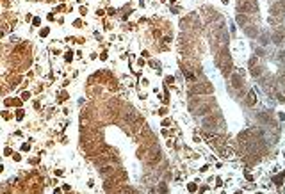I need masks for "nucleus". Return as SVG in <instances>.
Wrapping results in <instances>:
<instances>
[{
    "label": "nucleus",
    "instance_id": "f257e3e1",
    "mask_svg": "<svg viewBox=\"0 0 285 194\" xmlns=\"http://www.w3.org/2000/svg\"><path fill=\"white\" fill-rule=\"evenodd\" d=\"M255 103H257V96H255L253 91H248V94H246V105H248V107H253Z\"/></svg>",
    "mask_w": 285,
    "mask_h": 194
},
{
    "label": "nucleus",
    "instance_id": "f03ea898",
    "mask_svg": "<svg viewBox=\"0 0 285 194\" xmlns=\"http://www.w3.org/2000/svg\"><path fill=\"white\" fill-rule=\"evenodd\" d=\"M283 178H285V171H283V173H280L278 176H274L273 178V182L276 183V185H282V182H283Z\"/></svg>",
    "mask_w": 285,
    "mask_h": 194
},
{
    "label": "nucleus",
    "instance_id": "7ed1b4c3",
    "mask_svg": "<svg viewBox=\"0 0 285 194\" xmlns=\"http://www.w3.org/2000/svg\"><path fill=\"white\" fill-rule=\"evenodd\" d=\"M64 61H66V62L73 61V52H71V50H70V52H66V54H64Z\"/></svg>",
    "mask_w": 285,
    "mask_h": 194
},
{
    "label": "nucleus",
    "instance_id": "20e7f679",
    "mask_svg": "<svg viewBox=\"0 0 285 194\" xmlns=\"http://www.w3.org/2000/svg\"><path fill=\"white\" fill-rule=\"evenodd\" d=\"M187 189H189V192H196L198 191V185L194 183V182L192 183H187Z\"/></svg>",
    "mask_w": 285,
    "mask_h": 194
},
{
    "label": "nucleus",
    "instance_id": "39448f33",
    "mask_svg": "<svg viewBox=\"0 0 285 194\" xmlns=\"http://www.w3.org/2000/svg\"><path fill=\"white\" fill-rule=\"evenodd\" d=\"M159 192H160V194H166V192H168V185L164 183V182L159 185Z\"/></svg>",
    "mask_w": 285,
    "mask_h": 194
},
{
    "label": "nucleus",
    "instance_id": "423d86ee",
    "mask_svg": "<svg viewBox=\"0 0 285 194\" xmlns=\"http://www.w3.org/2000/svg\"><path fill=\"white\" fill-rule=\"evenodd\" d=\"M50 34V29L48 27H45V29H41V30H39V36H41V38H45V36H48Z\"/></svg>",
    "mask_w": 285,
    "mask_h": 194
},
{
    "label": "nucleus",
    "instance_id": "0eeeda50",
    "mask_svg": "<svg viewBox=\"0 0 285 194\" xmlns=\"http://www.w3.org/2000/svg\"><path fill=\"white\" fill-rule=\"evenodd\" d=\"M164 80H166V84H168V86H173V82H175V77H173V75H168V77L164 78Z\"/></svg>",
    "mask_w": 285,
    "mask_h": 194
},
{
    "label": "nucleus",
    "instance_id": "6e6552de",
    "mask_svg": "<svg viewBox=\"0 0 285 194\" xmlns=\"http://www.w3.org/2000/svg\"><path fill=\"white\" fill-rule=\"evenodd\" d=\"M23 116H25V114H23V110H21V109H18V110H16V119L20 121V119H23Z\"/></svg>",
    "mask_w": 285,
    "mask_h": 194
},
{
    "label": "nucleus",
    "instance_id": "1a4fd4ad",
    "mask_svg": "<svg viewBox=\"0 0 285 194\" xmlns=\"http://www.w3.org/2000/svg\"><path fill=\"white\" fill-rule=\"evenodd\" d=\"M31 98V91H25V93H21V100H29Z\"/></svg>",
    "mask_w": 285,
    "mask_h": 194
},
{
    "label": "nucleus",
    "instance_id": "9d476101",
    "mask_svg": "<svg viewBox=\"0 0 285 194\" xmlns=\"http://www.w3.org/2000/svg\"><path fill=\"white\" fill-rule=\"evenodd\" d=\"M107 14H109V16H114V14H116V9H114V7H109V9H107Z\"/></svg>",
    "mask_w": 285,
    "mask_h": 194
},
{
    "label": "nucleus",
    "instance_id": "9b49d317",
    "mask_svg": "<svg viewBox=\"0 0 285 194\" xmlns=\"http://www.w3.org/2000/svg\"><path fill=\"white\" fill-rule=\"evenodd\" d=\"M21 150H23V151H29V150H31V144H29V143H23V144H21Z\"/></svg>",
    "mask_w": 285,
    "mask_h": 194
},
{
    "label": "nucleus",
    "instance_id": "f8f14e48",
    "mask_svg": "<svg viewBox=\"0 0 285 194\" xmlns=\"http://www.w3.org/2000/svg\"><path fill=\"white\" fill-rule=\"evenodd\" d=\"M73 25L77 27V29H80V27L84 25V23H82V20H75V21H73Z\"/></svg>",
    "mask_w": 285,
    "mask_h": 194
},
{
    "label": "nucleus",
    "instance_id": "ddd939ff",
    "mask_svg": "<svg viewBox=\"0 0 285 194\" xmlns=\"http://www.w3.org/2000/svg\"><path fill=\"white\" fill-rule=\"evenodd\" d=\"M166 114H168V109H166V107H162V109L159 110V116H166Z\"/></svg>",
    "mask_w": 285,
    "mask_h": 194
},
{
    "label": "nucleus",
    "instance_id": "4468645a",
    "mask_svg": "<svg viewBox=\"0 0 285 194\" xmlns=\"http://www.w3.org/2000/svg\"><path fill=\"white\" fill-rule=\"evenodd\" d=\"M13 159L16 160V162H20V160H21V155H20V153H13Z\"/></svg>",
    "mask_w": 285,
    "mask_h": 194
},
{
    "label": "nucleus",
    "instance_id": "2eb2a0df",
    "mask_svg": "<svg viewBox=\"0 0 285 194\" xmlns=\"http://www.w3.org/2000/svg\"><path fill=\"white\" fill-rule=\"evenodd\" d=\"M54 175H55V176H63L64 173H63V169H55V171H54Z\"/></svg>",
    "mask_w": 285,
    "mask_h": 194
},
{
    "label": "nucleus",
    "instance_id": "dca6fc26",
    "mask_svg": "<svg viewBox=\"0 0 285 194\" xmlns=\"http://www.w3.org/2000/svg\"><path fill=\"white\" fill-rule=\"evenodd\" d=\"M86 13H87V7H80V16H86Z\"/></svg>",
    "mask_w": 285,
    "mask_h": 194
},
{
    "label": "nucleus",
    "instance_id": "f3484780",
    "mask_svg": "<svg viewBox=\"0 0 285 194\" xmlns=\"http://www.w3.org/2000/svg\"><path fill=\"white\" fill-rule=\"evenodd\" d=\"M100 59H102V61H107V52H102V54H100Z\"/></svg>",
    "mask_w": 285,
    "mask_h": 194
},
{
    "label": "nucleus",
    "instance_id": "a211bd4d",
    "mask_svg": "<svg viewBox=\"0 0 285 194\" xmlns=\"http://www.w3.org/2000/svg\"><path fill=\"white\" fill-rule=\"evenodd\" d=\"M39 23H41V20H39V18H34V20H32V25H36V27H37Z\"/></svg>",
    "mask_w": 285,
    "mask_h": 194
},
{
    "label": "nucleus",
    "instance_id": "6ab92c4d",
    "mask_svg": "<svg viewBox=\"0 0 285 194\" xmlns=\"http://www.w3.org/2000/svg\"><path fill=\"white\" fill-rule=\"evenodd\" d=\"M103 14H105V11H103V9H98V11H96V16H103Z\"/></svg>",
    "mask_w": 285,
    "mask_h": 194
},
{
    "label": "nucleus",
    "instance_id": "aec40b11",
    "mask_svg": "<svg viewBox=\"0 0 285 194\" xmlns=\"http://www.w3.org/2000/svg\"><path fill=\"white\" fill-rule=\"evenodd\" d=\"M137 64H139V66H141V68H142V66H144V59H142V57H141V59H139V61H137Z\"/></svg>",
    "mask_w": 285,
    "mask_h": 194
},
{
    "label": "nucleus",
    "instance_id": "412c9836",
    "mask_svg": "<svg viewBox=\"0 0 285 194\" xmlns=\"http://www.w3.org/2000/svg\"><path fill=\"white\" fill-rule=\"evenodd\" d=\"M141 84L146 87V86H148V78H141Z\"/></svg>",
    "mask_w": 285,
    "mask_h": 194
},
{
    "label": "nucleus",
    "instance_id": "4be33fe9",
    "mask_svg": "<svg viewBox=\"0 0 285 194\" xmlns=\"http://www.w3.org/2000/svg\"><path fill=\"white\" fill-rule=\"evenodd\" d=\"M171 121H169V119H164V121H162V126H168Z\"/></svg>",
    "mask_w": 285,
    "mask_h": 194
},
{
    "label": "nucleus",
    "instance_id": "5701e85b",
    "mask_svg": "<svg viewBox=\"0 0 285 194\" xmlns=\"http://www.w3.org/2000/svg\"><path fill=\"white\" fill-rule=\"evenodd\" d=\"M4 153H5V155H11L13 151H11V148H5V150H4Z\"/></svg>",
    "mask_w": 285,
    "mask_h": 194
},
{
    "label": "nucleus",
    "instance_id": "b1692460",
    "mask_svg": "<svg viewBox=\"0 0 285 194\" xmlns=\"http://www.w3.org/2000/svg\"><path fill=\"white\" fill-rule=\"evenodd\" d=\"M142 57H144V59H148V57H150V54H148V50H144V52H142Z\"/></svg>",
    "mask_w": 285,
    "mask_h": 194
},
{
    "label": "nucleus",
    "instance_id": "393cba45",
    "mask_svg": "<svg viewBox=\"0 0 285 194\" xmlns=\"http://www.w3.org/2000/svg\"><path fill=\"white\" fill-rule=\"evenodd\" d=\"M200 171H201V173H207V171H208V166H203V167H201Z\"/></svg>",
    "mask_w": 285,
    "mask_h": 194
},
{
    "label": "nucleus",
    "instance_id": "a878e982",
    "mask_svg": "<svg viewBox=\"0 0 285 194\" xmlns=\"http://www.w3.org/2000/svg\"><path fill=\"white\" fill-rule=\"evenodd\" d=\"M61 192H63L61 189H54V194H61Z\"/></svg>",
    "mask_w": 285,
    "mask_h": 194
},
{
    "label": "nucleus",
    "instance_id": "bb28decb",
    "mask_svg": "<svg viewBox=\"0 0 285 194\" xmlns=\"http://www.w3.org/2000/svg\"><path fill=\"white\" fill-rule=\"evenodd\" d=\"M278 118H280V119H285V114H283V112H280V116H278Z\"/></svg>",
    "mask_w": 285,
    "mask_h": 194
},
{
    "label": "nucleus",
    "instance_id": "cd10ccee",
    "mask_svg": "<svg viewBox=\"0 0 285 194\" xmlns=\"http://www.w3.org/2000/svg\"><path fill=\"white\" fill-rule=\"evenodd\" d=\"M221 2H223V4H224V5H226V4H228V2H230V0H221Z\"/></svg>",
    "mask_w": 285,
    "mask_h": 194
},
{
    "label": "nucleus",
    "instance_id": "c85d7f7f",
    "mask_svg": "<svg viewBox=\"0 0 285 194\" xmlns=\"http://www.w3.org/2000/svg\"><path fill=\"white\" fill-rule=\"evenodd\" d=\"M169 2H171V4H175V2H176V0H169Z\"/></svg>",
    "mask_w": 285,
    "mask_h": 194
},
{
    "label": "nucleus",
    "instance_id": "c756f323",
    "mask_svg": "<svg viewBox=\"0 0 285 194\" xmlns=\"http://www.w3.org/2000/svg\"><path fill=\"white\" fill-rule=\"evenodd\" d=\"M255 194H262V192H260V191H258V192H255Z\"/></svg>",
    "mask_w": 285,
    "mask_h": 194
},
{
    "label": "nucleus",
    "instance_id": "7c9ffc66",
    "mask_svg": "<svg viewBox=\"0 0 285 194\" xmlns=\"http://www.w3.org/2000/svg\"><path fill=\"white\" fill-rule=\"evenodd\" d=\"M283 157H285V151H283Z\"/></svg>",
    "mask_w": 285,
    "mask_h": 194
}]
</instances>
